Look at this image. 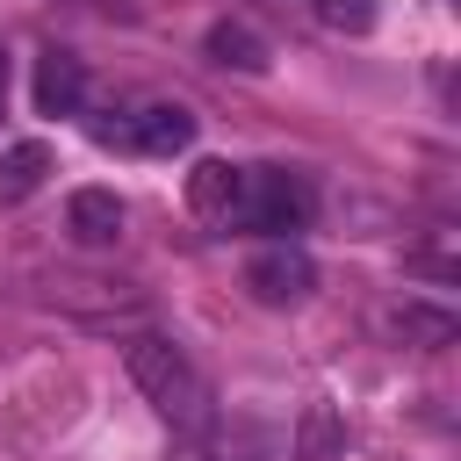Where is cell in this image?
<instances>
[{"label": "cell", "instance_id": "cell-11", "mask_svg": "<svg viewBox=\"0 0 461 461\" xmlns=\"http://www.w3.org/2000/svg\"><path fill=\"white\" fill-rule=\"evenodd\" d=\"M317 14L331 29H346V36H367L375 29V0H317Z\"/></svg>", "mask_w": 461, "mask_h": 461}, {"label": "cell", "instance_id": "cell-12", "mask_svg": "<svg viewBox=\"0 0 461 461\" xmlns=\"http://www.w3.org/2000/svg\"><path fill=\"white\" fill-rule=\"evenodd\" d=\"M0 101H7V50H0Z\"/></svg>", "mask_w": 461, "mask_h": 461}, {"label": "cell", "instance_id": "cell-6", "mask_svg": "<svg viewBox=\"0 0 461 461\" xmlns=\"http://www.w3.org/2000/svg\"><path fill=\"white\" fill-rule=\"evenodd\" d=\"M79 94H86V72L72 50H43L36 58V108L43 115H79Z\"/></svg>", "mask_w": 461, "mask_h": 461}, {"label": "cell", "instance_id": "cell-7", "mask_svg": "<svg viewBox=\"0 0 461 461\" xmlns=\"http://www.w3.org/2000/svg\"><path fill=\"white\" fill-rule=\"evenodd\" d=\"M65 223H72L79 245H108V238L122 230V202H115L108 187H79V194L65 202Z\"/></svg>", "mask_w": 461, "mask_h": 461}, {"label": "cell", "instance_id": "cell-2", "mask_svg": "<svg viewBox=\"0 0 461 461\" xmlns=\"http://www.w3.org/2000/svg\"><path fill=\"white\" fill-rule=\"evenodd\" d=\"M310 209H317V194H310L303 173H288V166H245V209H238L245 230H303Z\"/></svg>", "mask_w": 461, "mask_h": 461}, {"label": "cell", "instance_id": "cell-5", "mask_svg": "<svg viewBox=\"0 0 461 461\" xmlns=\"http://www.w3.org/2000/svg\"><path fill=\"white\" fill-rule=\"evenodd\" d=\"M122 144H137V151H151V158H173V151L194 144V115H187L180 101H144L137 115H122Z\"/></svg>", "mask_w": 461, "mask_h": 461}, {"label": "cell", "instance_id": "cell-9", "mask_svg": "<svg viewBox=\"0 0 461 461\" xmlns=\"http://www.w3.org/2000/svg\"><path fill=\"white\" fill-rule=\"evenodd\" d=\"M209 58H216V65H238V72H267L274 50H267L259 29H245V22H216V29H209Z\"/></svg>", "mask_w": 461, "mask_h": 461}, {"label": "cell", "instance_id": "cell-4", "mask_svg": "<svg viewBox=\"0 0 461 461\" xmlns=\"http://www.w3.org/2000/svg\"><path fill=\"white\" fill-rule=\"evenodd\" d=\"M187 209L202 216V223H238V209H245V166H230V158H202L194 173H187Z\"/></svg>", "mask_w": 461, "mask_h": 461}, {"label": "cell", "instance_id": "cell-8", "mask_svg": "<svg viewBox=\"0 0 461 461\" xmlns=\"http://www.w3.org/2000/svg\"><path fill=\"white\" fill-rule=\"evenodd\" d=\"M43 173H50V144H7L0 151V202H22V194H36L43 187Z\"/></svg>", "mask_w": 461, "mask_h": 461}, {"label": "cell", "instance_id": "cell-10", "mask_svg": "<svg viewBox=\"0 0 461 461\" xmlns=\"http://www.w3.org/2000/svg\"><path fill=\"white\" fill-rule=\"evenodd\" d=\"M389 331H396L403 346H447L461 324H454V310H432V303H403V310L389 317Z\"/></svg>", "mask_w": 461, "mask_h": 461}, {"label": "cell", "instance_id": "cell-3", "mask_svg": "<svg viewBox=\"0 0 461 461\" xmlns=\"http://www.w3.org/2000/svg\"><path fill=\"white\" fill-rule=\"evenodd\" d=\"M245 288L267 303V310H288V303H303L310 288H317V267H310V252L303 245H267V252H252V267H245Z\"/></svg>", "mask_w": 461, "mask_h": 461}, {"label": "cell", "instance_id": "cell-1", "mask_svg": "<svg viewBox=\"0 0 461 461\" xmlns=\"http://www.w3.org/2000/svg\"><path fill=\"white\" fill-rule=\"evenodd\" d=\"M130 382L151 396V411L173 425V432H209L216 425V396H209V375L173 346V339H130Z\"/></svg>", "mask_w": 461, "mask_h": 461}]
</instances>
